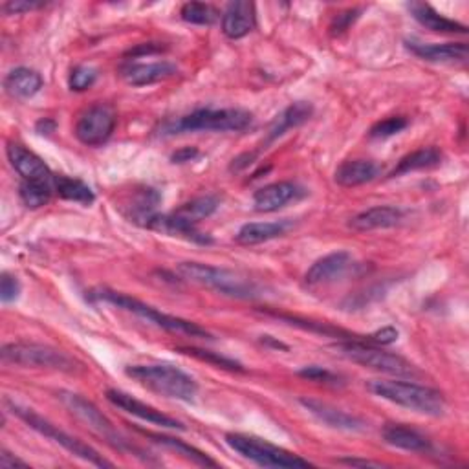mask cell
I'll return each mask as SVG.
<instances>
[{
    "mask_svg": "<svg viewBox=\"0 0 469 469\" xmlns=\"http://www.w3.org/2000/svg\"><path fill=\"white\" fill-rule=\"evenodd\" d=\"M442 163V152L436 147H422L415 152H410L407 156H403L398 165L395 168V171L391 173V176H402L412 171H422V169H431L436 168V165Z\"/></svg>",
    "mask_w": 469,
    "mask_h": 469,
    "instance_id": "27",
    "label": "cell"
},
{
    "mask_svg": "<svg viewBox=\"0 0 469 469\" xmlns=\"http://www.w3.org/2000/svg\"><path fill=\"white\" fill-rule=\"evenodd\" d=\"M163 50V46H158V44H152V43H149V44H140V46H137V48H134V50H130L127 55H132V58H137V55H149V53H156V51H161Z\"/></svg>",
    "mask_w": 469,
    "mask_h": 469,
    "instance_id": "43",
    "label": "cell"
},
{
    "mask_svg": "<svg viewBox=\"0 0 469 469\" xmlns=\"http://www.w3.org/2000/svg\"><path fill=\"white\" fill-rule=\"evenodd\" d=\"M106 400L113 403L114 407L129 412V415L140 418L144 422H149L152 426H160V427H168V429H178V431H185V426L168 415H163L161 410L154 409L152 405H147L145 402L137 400L123 391L118 389H108L106 391Z\"/></svg>",
    "mask_w": 469,
    "mask_h": 469,
    "instance_id": "12",
    "label": "cell"
},
{
    "mask_svg": "<svg viewBox=\"0 0 469 469\" xmlns=\"http://www.w3.org/2000/svg\"><path fill=\"white\" fill-rule=\"evenodd\" d=\"M409 51L417 58L429 63H464L467 59V44L465 43H420V41H405Z\"/></svg>",
    "mask_w": 469,
    "mask_h": 469,
    "instance_id": "17",
    "label": "cell"
},
{
    "mask_svg": "<svg viewBox=\"0 0 469 469\" xmlns=\"http://www.w3.org/2000/svg\"><path fill=\"white\" fill-rule=\"evenodd\" d=\"M356 13H357V12H347V13H341V15H338L336 22L332 24V30H334V32H338V34L345 32L347 27L350 26V22H354V20H356V17H357Z\"/></svg>",
    "mask_w": 469,
    "mask_h": 469,
    "instance_id": "41",
    "label": "cell"
},
{
    "mask_svg": "<svg viewBox=\"0 0 469 469\" xmlns=\"http://www.w3.org/2000/svg\"><path fill=\"white\" fill-rule=\"evenodd\" d=\"M53 191L65 200L77 202V204H92L96 200L94 191L81 180L68 178V176H53Z\"/></svg>",
    "mask_w": 469,
    "mask_h": 469,
    "instance_id": "30",
    "label": "cell"
},
{
    "mask_svg": "<svg viewBox=\"0 0 469 469\" xmlns=\"http://www.w3.org/2000/svg\"><path fill=\"white\" fill-rule=\"evenodd\" d=\"M367 387L374 396L426 417H442L448 409L444 395L427 385L402 379H371Z\"/></svg>",
    "mask_w": 469,
    "mask_h": 469,
    "instance_id": "1",
    "label": "cell"
},
{
    "mask_svg": "<svg viewBox=\"0 0 469 469\" xmlns=\"http://www.w3.org/2000/svg\"><path fill=\"white\" fill-rule=\"evenodd\" d=\"M0 467L3 469H15V467H27V464L17 457H13L8 451L0 453Z\"/></svg>",
    "mask_w": 469,
    "mask_h": 469,
    "instance_id": "42",
    "label": "cell"
},
{
    "mask_svg": "<svg viewBox=\"0 0 469 469\" xmlns=\"http://www.w3.org/2000/svg\"><path fill=\"white\" fill-rule=\"evenodd\" d=\"M53 192V184L48 182H22L20 185V199L26 207H43L50 202Z\"/></svg>",
    "mask_w": 469,
    "mask_h": 469,
    "instance_id": "32",
    "label": "cell"
},
{
    "mask_svg": "<svg viewBox=\"0 0 469 469\" xmlns=\"http://www.w3.org/2000/svg\"><path fill=\"white\" fill-rule=\"evenodd\" d=\"M341 464H347V465H352V467H357V465H362V467H379L381 464L378 462H371V460H360V458H340Z\"/></svg>",
    "mask_w": 469,
    "mask_h": 469,
    "instance_id": "45",
    "label": "cell"
},
{
    "mask_svg": "<svg viewBox=\"0 0 469 469\" xmlns=\"http://www.w3.org/2000/svg\"><path fill=\"white\" fill-rule=\"evenodd\" d=\"M379 175V165L371 160H347L336 169L334 180L343 187H357L372 182Z\"/></svg>",
    "mask_w": 469,
    "mask_h": 469,
    "instance_id": "24",
    "label": "cell"
},
{
    "mask_svg": "<svg viewBox=\"0 0 469 469\" xmlns=\"http://www.w3.org/2000/svg\"><path fill=\"white\" fill-rule=\"evenodd\" d=\"M407 125H409V121L402 116L385 118V120H381L371 127L369 136L374 137V140H383V137H391L395 134H400L402 130L407 129Z\"/></svg>",
    "mask_w": 469,
    "mask_h": 469,
    "instance_id": "35",
    "label": "cell"
},
{
    "mask_svg": "<svg viewBox=\"0 0 469 469\" xmlns=\"http://www.w3.org/2000/svg\"><path fill=\"white\" fill-rule=\"evenodd\" d=\"M352 266V255L348 252H334L316 261L305 275L309 286H321L341 279Z\"/></svg>",
    "mask_w": 469,
    "mask_h": 469,
    "instance_id": "16",
    "label": "cell"
},
{
    "mask_svg": "<svg viewBox=\"0 0 469 469\" xmlns=\"http://www.w3.org/2000/svg\"><path fill=\"white\" fill-rule=\"evenodd\" d=\"M20 293V283L12 273H3V279H0V299L3 302H12L19 297Z\"/></svg>",
    "mask_w": 469,
    "mask_h": 469,
    "instance_id": "38",
    "label": "cell"
},
{
    "mask_svg": "<svg viewBox=\"0 0 469 469\" xmlns=\"http://www.w3.org/2000/svg\"><path fill=\"white\" fill-rule=\"evenodd\" d=\"M147 438H151L152 442L160 444V446H165V448H169V449H175L178 455H184L187 460H191L192 464H197V465H206V467H216L218 464L209 458L206 453H202L200 449L197 448H192L189 444H185L184 440L180 438H173V436H165V434H154V433H147V431H142Z\"/></svg>",
    "mask_w": 469,
    "mask_h": 469,
    "instance_id": "29",
    "label": "cell"
},
{
    "mask_svg": "<svg viewBox=\"0 0 469 469\" xmlns=\"http://www.w3.org/2000/svg\"><path fill=\"white\" fill-rule=\"evenodd\" d=\"M4 363L26 369H50L61 372H75L79 363L63 350L39 343H8L0 350Z\"/></svg>",
    "mask_w": 469,
    "mask_h": 469,
    "instance_id": "9",
    "label": "cell"
},
{
    "mask_svg": "<svg viewBox=\"0 0 469 469\" xmlns=\"http://www.w3.org/2000/svg\"><path fill=\"white\" fill-rule=\"evenodd\" d=\"M114 108L105 103L89 106L75 123V136L81 144L89 147L103 145L116 129Z\"/></svg>",
    "mask_w": 469,
    "mask_h": 469,
    "instance_id": "11",
    "label": "cell"
},
{
    "mask_svg": "<svg viewBox=\"0 0 469 469\" xmlns=\"http://www.w3.org/2000/svg\"><path fill=\"white\" fill-rule=\"evenodd\" d=\"M334 350L338 354H341L343 357H347L348 362L357 363L362 367L383 372V374H389V376H396V378H415L418 376V369L412 365L410 362H407L405 357L387 352V350H381L371 343L360 341V340H348L343 343L334 345Z\"/></svg>",
    "mask_w": 469,
    "mask_h": 469,
    "instance_id": "6",
    "label": "cell"
},
{
    "mask_svg": "<svg viewBox=\"0 0 469 469\" xmlns=\"http://www.w3.org/2000/svg\"><path fill=\"white\" fill-rule=\"evenodd\" d=\"M98 79V70L92 68V66H87V65H81V66H75L70 74V79H68V85H70V90L74 92H85L89 90L94 82Z\"/></svg>",
    "mask_w": 469,
    "mask_h": 469,
    "instance_id": "36",
    "label": "cell"
},
{
    "mask_svg": "<svg viewBox=\"0 0 469 469\" xmlns=\"http://www.w3.org/2000/svg\"><path fill=\"white\" fill-rule=\"evenodd\" d=\"M8 407L15 412V415L27 426L32 427L34 431H37L39 434L53 440L55 444H59L61 448H65L68 453H72L74 457L77 458H82L85 462H90L98 467H110L113 465V462H108L106 458H103V455H99L94 448H90L89 444L82 442V440L65 433L63 429H59L58 426H53L51 422H48L46 418H43L41 415H37V412L34 409H27V407H22L19 403H13V402H8Z\"/></svg>",
    "mask_w": 469,
    "mask_h": 469,
    "instance_id": "10",
    "label": "cell"
},
{
    "mask_svg": "<svg viewBox=\"0 0 469 469\" xmlns=\"http://www.w3.org/2000/svg\"><path fill=\"white\" fill-rule=\"evenodd\" d=\"M92 297L98 299V301H105V302H108V305L118 307V309H121L125 312H130V314H134L137 317H142V319H145L147 323H151V324H154L158 328L168 330V332H171V334L197 338V340H213V336L207 332L206 328H202L200 324L187 321V319H182V317H176V316L163 314V312L145 305V302L137 301V299H134L130 295L103 288L99 292H92Z\"/></svg>",
    "mask_w": 469,
    "mask_h": 469,
    "instance_id": "4",
    "label": "cell"
},
{
    "mask_svg": "<svg viewBox=\"0 0 469 469\" xmlns=\"http://www.w3.org/2000/svg\"><path fill=\"white\" fill-rule=\"evenodd\" d=\"M199 156V151L197 149H182L178 151L175 156H173V161L175 163H184V161H191L192 158H197Z\"/></svg>",
    "mask_w": 469,
    "mask_h": 469,
    "instance_id": "44",
    "label": "cell"
},
{
    "mask_svg": "<svg viewBox=\"0 0 469 469\" xmlns=\"http://www.w3.org/2000/svg\"><path fill=\"white\" fill-rule=\"evenodd\" d=\"M58 396L77 422H81L87 429H90L96 436L105 440L108 446H113L114 449H120V451H136V448L129 442L125 436L120 434V431L114 427V424L110 422L92 402H89L87 398H82L77 393H70V391H61Z\"/></svg>",
    "mask_w": 469,
    "mask_h": 469,
    "instance_id": "8",
    "label": "cell"
},
{
    "mask_svg": "<svg viewBox=\"0 0 469 469\" xmlns=\"http://www.w3.org/2000/svg\"><path fill=\"white\" fill-rule=\"evenodd\" d=\"M180 15L185 22L189 24H199V26H211L216 19L218 13L213 6L204 4V3H187L182 6Z\"/></svg>",
    "mask_w": 469,
    "mask_h": 469,
    "instance_id": "33",
    "label": "cell"
},
{
    "mask_svg": "<svg viewBox=\"0 0 469 469\" xmlns=\"http://www.w3.org/2000/svg\"><path fill=\"white\" fill-rule=\"evenodd\" d=\"M385 442L396 449L410 451V453H426L429 451V440L418 431L410 429L402 424H387L381 431Z\"/></svg>",
    "mask_w": 469,
    "mask_h": 469,
    "instance_id": "22",
    "label": "cell"
},
{
    "mask_svg": "<svg viewBox=\"0 0 469 469\" xmlns=\"http://www.w3.org/2000/svg\"><path fill=\"white\" fill-rule=\"evenodd\" d=\"M226 444L242 455L244 458L255 462L262 467H279V469H307L314 464L301 458L295 453H290L279 446H273L270 442H264L261 438L230 433L226 434Z\"/></svg>",
    "mask_w": 469,
    "mask_h": 469,
    "instance_id": "7",
    "label": "cell"
},
{
    "mask_svg": "<svg viewBox=\"0 0 469 469\" xmlns=\"http://www.w3.org/2000/svg\"><path fill=\"white\" fill-rule=\"evenodd\" d=\"M184 354H189V356H195L199 357V360L202 362H207L218 369H228V371H244L242 365L235 360H230V357L226 356H220L216 352H211V350H202V348H182Z\"/></svg>",
    "mask_w": 469,
    "mask_h": 469,
    "instance_id": "34",
    "label": "cell"
},
{
    "mask_svg": "<svg viewBox=\"0 0 469 469\" xmlns=\"http://www.w3.org/2000/svg\"><path fill=\"white\" fill-rule=\"evenodd\" d=\"M255 6L252 3L237 0L231 3L223 17V32L228 39H242L255 27Z\"/></svg>",
    "mask_w": 469,
    "mask_h": 469,
    "instance_id": "21",
    "label": "cell"
},
{
    "mask_svg": "<svg viewBox=\"0 0 469 469\" xmlns=\"http://www.w3.org/2000/svg\"><path fill=\"white\" fill-rule=\"evenodd\" d=\"M301 378H305V379H310V381H316V383H323V385H330V387H338V385H343V379L334 374V372H330L323 367H317V365H310V367H305V369H301L297 372Z\"/></svg>",
    "mask_w": 469,
    "mask_h": 469,
    "instance_id": "37",
    "label": "cell"
},
{
    "mask_svg": "<svg viewBox=\"0 0 469 469\" xmlns=\"http://www.w3.org/2000/svg\"><path fill=\"white\" fill-rule=\"evenodd\" d=\"M290 228L292 224L288 223V220H279V223H250V224H244L237 231L235 240L242 246H257V244L286 235Z\"/></svg>",
    "mask_w": 469,
    "mask_h": 469,
    "instance_id": "25",
    "label": "cell"
},
{
    "mask_svg": "<svg viewBox=\"0 0 469 469\" xmlns=\"http://www.w3.org/2000/svg\"><path fill=\"white\" fill-rule=\"evenodd\" d=\"M409 10L424 27L434 34H467V27L457 20H451L438 13L433 6L424 3H410Z\"/></svg>",
    "mask_w": 469,
    "mask_h": 469,
    "instance_id": "23",
    "label": "cell"
},
{
    "mask_svg": "<svg viewBox=\"0 0 469 469\" xmlns=\"http://www.w3.org/2000/svg\"><path fill=\"white\" fill-rule=\"evenodd\" d=\"M403 220V211L395 206H376L365 209L350 218L348 228L354 231H374V230H387L398 226Z\"/></svg>",
    "mask_w": 469,
    "mask_h": 469,
    "instance_id": "19",
    "label": "cell"
},
{
    "mask_svg": "<svg viewBox=\"0 0 469 469\" xmlns=\"http://www.w3.org/2000/svg\"><path fill=\"white\" fill-rule=\"evenodd\" d=\"M4 89L10 96L27 99L34 98L43 89V77L32 68H15L4 79Z\"/></svg>",
    "mask_w": 469,
    "mask_h": 469,
    "instance_id": "26",
    "label": "cell"
},
{
    "mask_svg": "<svg viewBox=\"0 0 469 469\" xmlns=\"http://www.w3.org/2000/svg\"><path fill=\"white\" fill-rule=\"evenodd\" d=\"M158 204H160V195L154 189H142L140 192H136V197L130 204L129 218L136 224L149 228L152 218L158 215L156 213Z\"/></svg>",
    "mask_w": 469,
    "mask_h": 469,
    "instance_id": "28",
    "label": "cell"
},
{
    "mask_svg": "<svg viewBox=\"0 0 469 469\" xmlns=\"http://www.w3.org/2000/svg\"><path fill=\"white\" fill-rule=\"evenodd\" d=\"M44 3H37V0H10L3 6V12L6 15H20V13H27V12H35L44 8Z\"/></svg>",
    "mask_w": 469,
    "mask_h": 469,
    "instance_id": "39",
    "label": "cell"
},
{
    "mask_svg": "<svg viewBox=\"0 0 469 469\" xmlns=\"http://www.w3.org/2000/svg\"><path fill=\"white\" fill-rule=\"evenodd\" d=\"M254 116L244 108H199L195 113L161 125L163 136L185 132H240L252 125Z\"/></svg>",
    "mask_w": 469,
    "mask_h": 469,
    "instance_id": "3",
    "label": "cell"
},
{
    "mask_svg": "<svg viewBox=\"0 0 469 469\" xmlns=\"http://www.w3.org/2000/svg\"><path fill=\"white\" fill-rule=\"evenodd\" d=\"M398 340V330L393 328V326H385L381 330H378V332L371 334L367 338V343H376V345H391Z\"/></svg>",
    "mask_w": 469,
    "mask_h": 469,
    "instance_id": "40",
    "label": "cell"
},
{
    "mask_svg": "<svg viewBox=\"0 0 469 469\" xmlns=\"http://www.w3.org/2000/svg\"><path fill=\"white\" fill-rule=\"evenodd\" d=\"M218 209V199L216 197H199L195 200H191L187 204H184L182 207H178L175 211V215L182 220H185L187 224L197 226L202 220H206L207 216H211L215 211Z\"/></svg>",
    "mask_w": 469,
    "mask_h": 469,
    "instance_id": "31",
    "label": "cell"
},
{
    "mask_svg": "<svg viewBox=\"0 0 469 469\" xmlns=\"http://www.w3.org/2000/svg\"><path fill=\"white\" fill-rule=\"evenodd\" d=\"M299 403L305 407L312 417H316L321 424L332 427V429H340V431H363L365 429V422L362 418H357L347 410H341L334 405H330L326 402L321 400H314V398H301Z\"/></svg>",
    "mask_w": 469,
    "mask_h": 469,
    "instance_id": "13",
    "label": "cell"
},
{
    "mask_svg": "<svg viewBox=\"0 0 469 469\" xmlns=\"http://www.w3.org/2000/svg\"><path fill=\"white\" fill-rule=\"evenodd\" d=\"M312 113H314V108L307 101H297V103H292L290 106H286L283 113L275 118L273 123L270 125L266 137L261 144V149H268L273 142H277L279 137H283L286 132H290L292 129H297L305 121H309Z\"/></svg>",
    "mask_w": 469,
    "mask_h": 469,
    "instance_id": "18",
    "label": "cell"
},
{
    "mask_svg": "<svg viewBox=\"0 0 469 469\" xmlns=\"http://www.w3.org/2000/svg\"><path fill=\"white\" fill-rule=\"evenodd\" d=\"M176 270L184 279L202 285L228 297L254 299L259 295V288L254 281L226 268H218L202 262H182L178 264Z\"/></svg>",
    "mask_w": 469,
    "mask_h": 469,
    "instance_id": "5",
    "label": "cell"
},
{
    "mask_svg": "<svg viewBox=\"0 0 469 469\" xmlns=\"http://www.w3.org/2000/svg\"><path fill=\"white\" fill-rule=\"evenodd\" d=\"M125 374L147 391L156 393L163 398L192 402L199 393L195 378L169 363L130 365L125 369Z\"/></svg>",
    "mask_w": 469,
    "mask_h": 469,
    "instance_id": "2",
    "label": "cell"
},
{
    "mask_svg": "<svg viewBox=\"0 0 469 469\" xmlns=\"http://www.w3.org/2000/svg\"><path fill=\"white\" fill-rule=\"evenodd\" d=\"M176 72V66L168 61L130 63L121 68V77L132 87H147L173 77Z\"/></svg>",
    "mask_w": 469,
    "mask_h": 469,
    "instance_id": "20",
    "label": "cell"
},
{
    "mask_svg": "<svg viewBox=\"0 0 469 469\" xmlns=\"http://www.w3.org/2000/svg\"><path fill=\"white\" fill-rule=\"evenodd\" d=\"M302 195H305V191L293 182H275L255 191L254 207L259 213H273L283 209L290 202L299 200Z\"/></svg>",
    "mask_w": 469,
    "mask_h": 469,
    "instance_id": "14",
    "label": "cell"
},
{
    "mask_svg": "<svg viewBox=\"0 0 469 469\" xmlns=\"http://www.w3.org/2000/svg\"><path fill=\"white\" fill-rule=\"evenodd\" d=\"M8 160L13 165V169L26 180V182H48L53 184V175L48 165L32 151H27L24 145L8 144L6 147Z\"/></svg>",
    "mask_w": 469,
    "mask_h": 469,
    "instance_id": "15",
    "label": "cell"
}]
</instances>
